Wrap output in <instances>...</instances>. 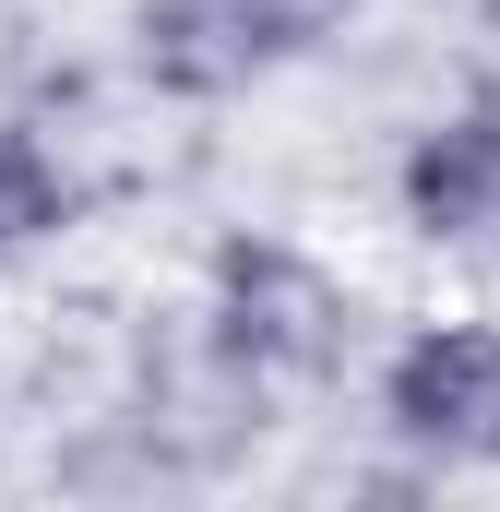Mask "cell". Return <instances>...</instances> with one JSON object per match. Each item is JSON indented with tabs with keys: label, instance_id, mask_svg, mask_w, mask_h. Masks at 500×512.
I'll list each match as a JSON object with an SVG mask.
<instances>
[{
	"label": "cell",
	"instance_id": "6da1fadb",
	"mask_svg": "<svg viewBox=\"0 0 500 512\" xmlns=\"http://www.w3.org/2000/svg\"><path fill=\"white\" fill-rule=\"evenodd\" d=\"M203 346L262 393H322L358 370V346H370V298L334 274L322 251H298V239H274V227H227L215 251H203Z\"/></svg>",
	"mask_w": 500,
	"mask_h": 512
},
{
	"label": "cell",
	"instance_id": "7a4b0ae2",
	"mask_svg": "<svg viewBox=\"0 0 500 512\" xmlns=\"http://www.w3.org/2000/svg\"><path fill=\"white\" fill-rule=\"evenodd\" d=\"M381 441H405V465H465L500 477V322L489 310H441V322H405L393 358H381Z\"/></svg>",
	"mask_w": 500,
	"mask_h": 512
},
{
	"label": "cell",
	"instance_id": "3957f363",
	"mask_svg": "<svg viewBox=\"0 0 500 512\" xmlns=\"http://www.w3.org/2000/svg\"><path fill=\"white\" fill-rule=\"evenodd\" d=\"M393 227L453 274H500V96H453L393 155Z\"/></svg>",
	"mask_w": 500,
	"mask_h": 512
},
{
	"label": "cell",
	"instance_id": "277c9868",
	"mask_svg": "<svg viewBox=\"0 0 500 512\" xmlns=\"http://www.w3.org/2000/svg\"><path fill=\"white\" fill-rule=\"evenodd\" d=\"M120 48H131V84L167 108H239L250 84L286 72L250 0H120Z\"/></svg>",
	"mask_w": 500,
	"mask_h": 512
},
{
	"label": "cell",
	"instance_id": "5b68a950",
	"mask_svg": "<svg viewBox=\"0 0 500 512\" xmlns=\"http://www.w3.org/2000/svg\"><path fill=\"white\" fill-rule=\"evenodd\" d=\"M72 215H84V179H72V155H60L36 120H0V262L48 251Z\"/></svg>",
	"mask_w": 500,
	"mask_h": 512
},
{
	"label": "cell",
	"instance_id": "8992f818",
	"mask_svg": "<svg viewBox=\"0 0 500 512\" xmlns=\"http://www.w3.org/2000/svg\"><path fill=\"white\" fill-rule=\"evenodd\" d=\"M250 12H262V36H274V60H322V48L358 36L370 0H250Z\"/></svg>",
	"mask_w": 500,
	"mask_h": 512
}]
</instances>
